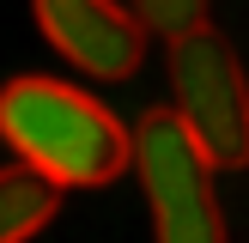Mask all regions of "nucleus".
Wrapping results in <instances>:
<instances>
[{
    "label": "nucleus",
    "instance_id": "20e7f679",
    "mask_svg": "<svg viewBox=\"0 0 249 243\" xmlns=\"http://www.w3.org/2000/svg\"><path fill=\"white\" fill-rule=\"evenodd\" d=\"M31 18L61 61L97 85L134 79L146 61V24L128 12V0H31Z\"/></svg>",
    "mask_w": 249,
    "mask_h": 243
},
{
    "label": "nucleus",
    "instance_id": "f03ea898",
    "mask_svg": "<svg viewBox=\"0 0 249 243\" xmlns=\"http://www.w3.org/2000/svg\"><path fill=\"white\" fill-rule=\"evenodd\" d=\"M134 176L152 213V243H231L213 189L219 170L177 122V109H146L134 122Z\"/></svg>",
    "mask_w": 249,
    "mask_h": 243
},
{
    "label": "nucleus",
    "instance_id": "39448f33",
    "mask_svg": "<svg viewBox=\"0 0 249 243\" xmlns=\"http://www.w3.org/2000/svg\"><path fill=\"white\" fill-rule=\"evenodd\" d=\"M55 201H61L55 182H43L24 164H6L0 170V243H31L55 219Z\"/></svg>",
    "mask_w": 249,
    "mask_h": 243
},
{
    "label": "nucleus",
    "instance_id": "7ed1b4c3",
    "mask_svg": "<svg viewBox=\"0 0 249 243\" xmlns=\"http://www.w3.org/2000/svg\"><path fill=\"white\" fill-rule=\"evenodd\" d=\"M170 109L213 170H249V73L225 31L201 24L170 43Z\"/></svg>",
    "mask_w": 249,
    "mask_h": 243
},
{
    "label": "nucleus",
    "instance_id": "423d86ee",
    "mask_svg": "<svg viewBox=\"0 0 249 243\" xmlns=\"http://www.w3.org/2000/svg\"><path fill=\"white\" fill-rule=\"evenodd\" d=\"M128 12L146 24V36H164V43L207 24V0H128Z\"/></svg>",
    "mask_w": 249,
    "mask_h": 243
},
{
    "label": "nucleus",
    "instance_id": "f257e3e1",
    "mask_svg": "<svg viewBox=\"0 0 249 243\" xmlns=\"http://www.w3.org/2000/svg\"><path fill=\"white\" fill-rule=\"evenodd\" d=\"M0 140L55 189H104L134 170V128L91 91L49 73H18L0 85Z\"/></svg>",
    "mask_w": 249,
    "mask_h": 243
}]
</instances>
